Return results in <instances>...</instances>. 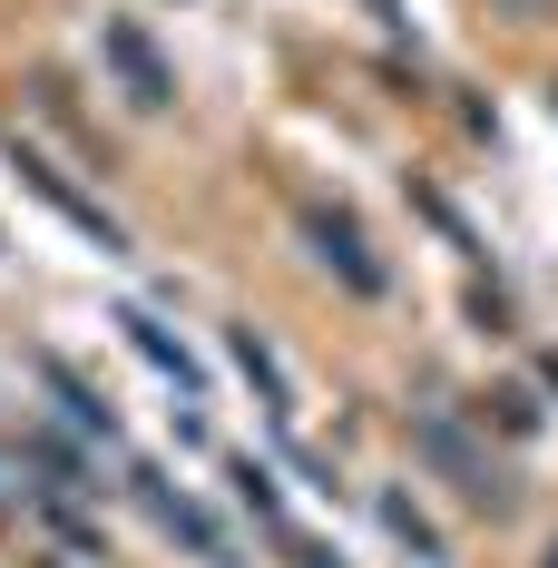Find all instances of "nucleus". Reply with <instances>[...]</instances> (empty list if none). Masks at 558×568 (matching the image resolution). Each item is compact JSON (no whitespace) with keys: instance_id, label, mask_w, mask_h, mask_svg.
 <instances>
[{"instance_id":"obj_1","label":"nucleus","mask_w":558,"mask_h":568,"mask_svg":"<svg viewBox=\"0 0 558 568\" xmlns=\"http://www.w3.org/2000/svg\"><path fill=\"white\" fill-rule=\"evenodd\" d=\"M314 245H324V265H343V275L363 284V294H373V284H383V265H373V255H363V235H353V226H334V216H314Z\"/></svg>"},{"instance_id":"obj_2","label":"nucleus","mask_w":558,"mask_h":568,"mask_svg":"<svg viewBox=\"0 0 558 568\" xmlns=\"http://www.w3.org/2000/svg\"><path fill=\"white\" fill-rule=\"evenodd\" d=\"M109 50H118V69L138 79V99H148V109H168V69L148 59V40H138V30H109Z\"/></svg>"},{"instance_id":"obj_3","label":"nucleus","mask_w":558,"mask_h":568,"mask_svg":"<svg viewBox=\"0 0 558 568\" xmlns=\"http://www.w3.org/2000/svg\"><path fill=\"white\" fill-rule=\"evenodd\" d=\"M549 568H558V549H549Z\"/></svg>"}]
</instances>
